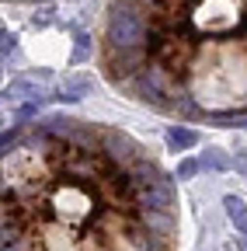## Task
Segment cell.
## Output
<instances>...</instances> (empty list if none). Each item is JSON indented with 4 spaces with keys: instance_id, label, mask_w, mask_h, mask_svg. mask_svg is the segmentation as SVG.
<instances>
[{
    "instance_id": "obj_1",
    "label": "cell",
    "mask_w": 247,
    "mask_h": 251,
    "mask_svg": "<svg viewBox=\"0 0 247 251\" xmlns=\"http://www.w3.org/2000/svg\"><path fill=\"white\" fill-rule=\"evenodd\" d=\"M181 202L133 133L32 119L0 133V251H178Z\"/></svg>"
},
{
    "instance_id": "obj_2",
    "label": "cell",
    "mask_w": 247,
    "mask_h": 251,
    "mask_svg": "<svg viewBox=\"0 0 247 251\" xmlns=\"http://www.w3.org/2000/svg\"><path fill=\"white\" fill-rule=\"evenodd\" d=\"M98 70L174 122H247V0H108Z\"/></svg>"
},
{
    "instance_id": "obj_3",
    "label": "cell",
    "mask_w": 247,
    "mask_h": 251,
    "mask_svg": "<svg viewBox=\"0 0 247 251\" xmlns=\"http://www.w3.org/2000/svg\"><path fill=\"white\" fill-rule=\"evenodd\" d=\"M199 143V133L195 129H178V126H174V129L167 133V147L171 150H192Z\"/></svg>"
},
{
    "instance_id": "obj_4",
    "label": "cell",
    "mask_w": 247,
    "mask_h": 251,
    "mask_svg": "<svg viewBox=\"0 0 247 251\" xmlns=\"http://www.w3.org/2000/svg\"><path fill=\"white\" fill-rule=\"evenodd\" d=\"M226 216L233 220V224L240 227V230H247V206H244V199H237V196H226Z\"/></svg>"
},
{
    "instance_id": "obj_5",
    "label": "cell",
    "mask_w": 247,
    "mask_h": 251,
    "mask_svg": "<svg viewBox=\"0 0 247 251\" xmlns=\"http://www.w3.org/2000/svg\"><path fill=\"white\" fill-rule=\"evenodd\" d=\"M87 87H90V80H84V77L67 80V84H63V98H67V101H80L84 94H87Z\"/></svg>"
},
{
    "instance_id": "obj_6",
    "label": "cell",
    "mask_w": 247,
    "mask_h": 251,
    "mask_svg": "<svg viewBox=\"0 0 247 251\" xmlns=\"http://www.w3.org/2000/svg\"><path fill=\"white\" fill-rule=\"evenodd\" d=\"M14 42H18V39L11 35L4 25H0V56H11V52H14Z\"/></svg>"
},
{
    "instance_id": "obj_7",
    "label": "cell",
    "mask_w": 247,
    "mask_h": 251,
    "mask_svg": "<svg viewBox=\"0 0 247 251\" xmlns=\"http://www.w3.org/2000/svg\"><path fill=\"white\" fill-rule=\"evenodd\" d=\"M195 171H199V161H192V157H188V161H181V164H178V178H181V181H188V178H192Z\"/></svg>"
},
{
    "instance_id": "obj_8",
    "label": "cell",
    "mask_w": 247,
    "mask_h": 251,
    "mask_svg": "<svg viewBox=\"0 0 247 251\" xmlns=\"http://www.w3.org/2000/svg\"><path fill=\"white\" fill-rule=\"evenodd\" d=\"M209 157H205V161L202 164H209V168H226V157H223V150H205Z\"/></svg>"
},
{
    "instance_id": "obj_9",
    "label": "cell",
    "mask_w": 247,
    "mask_h": 251,
    "mask_svg": "<svg viewBox=\"0 0 247 251\" xmlns=\"http://www.w3.org/2000/svg\"><path fill=\"white\" fill-rule=\"evenodd\" d=\"M87 49H90V46H87V39L80 35V39H77V52H73V59H84V56H87Z\"/></svg>"
},
{
    "instance_id": "obj_10",
    "label": "cell",
    "mask_w": 247,
    "mask_h": 251,
    "mask_svg": "<svg viewBox=\"0 0 247 251\" xmlns=\"http://www.w3.org/2000/svg\"><path fill=\"white\" fill-rule=\"evenodd\" d=\"M0 4H42V0H0Z\"/></svg>"
}]
</instances>
